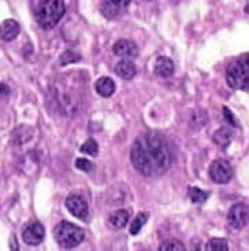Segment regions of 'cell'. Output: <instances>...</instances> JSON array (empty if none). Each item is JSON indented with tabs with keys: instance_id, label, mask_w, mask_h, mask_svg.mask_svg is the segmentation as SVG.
Listing matches in <instances>:
<instances>
[{
	"instance_id": "cell-20",
	"label": "cell",
	"mask_w": 249,
	"mask_h": 251,
	"mask_svg": "<svg viewBox=\"0 0 249 251\" xmlns=\"http://www.w3.org/2000/svg\"><path fill=\"white\" fill-rule=\"evenodd\" d=\"M81 152L87 154L89 156H96L99 152V146L93 139H88L87 142L81 146Z\"/></svg>"
},
{
	"instance_id": "cell-27",
	"label": "cell",
	"mask_w": 249,
	"mask_h": 251,
	"mask_svg": "<svg viewBox=\"0 0 249 251\" xmlns=\"http://www.w3.org/2000/svg\"><path fill=\"white\" fill-rule=\"evenodd\" d=\"M7 94H8V88L6 84H0V96L7 95Z\"/></svg>"
},
{
	"instance_id": "cell-11",
	"label": "cell",
	"mask_w": 249,
	"mask_h": 251,
	"mask_svg": "<svg viewBox=\"0 0 249 251\" xmlns=\"http://www.w3.org/2000/svg\"><path fill=\"white\" fill-rule=\"evenodd\" d=\"M20 34V25L14 20H6L0 25V39L4 41L14 40Z\"/></svg>"
},
{
	"instance_id": "cell-10",
	"label": "cell",
	"mask_w": 249,
	"mask_h": 251,
	"mask_svg": "<svg viewBox=\"0 0 249 251\" xmlns=\"http://www.w3.org/2000/svg\"><path fill=\"white\" fill-rule=\"evenodd\" d=\"M113 51L119 58H136L138 55V47L132 40L116 41L114 44Z\"/></svg>"
},
{
	"instance_id": "cell-28",
	"label": "cell",
	"mask_w": 249,
	"mask_h": 251,
	"mask_svg": "<svg viewBox=\"0 0 249 251\" xmlns=\"http://www.w3.org/2000/svg\"><path fill=\"white\" fill-rule=\"evenodd\" d=\"M148 1H151V0H148Z\"/></svg>"
},
{
	"instance_id": "cell-2",
	"label": "cell",
	"mask_w": 249,
	"mask_h": 251,
	"mask_svg": "<svg viewBox=\"0 0 249 251\" xmlns=\"http://www.w3.org/2000/svg\"><path fill=\"white\" fill-rule=\"evenodd\" d=\"M55 98L58 100L59 107L66 116H74L81 106L82 89L78 82L75 87L70 82V77L61 78L55 85Z\"/></svg>"
},
{
	"instance_id": "cell-23",
	"label": "cell",
	"mask_w": 249,
	"mask_h": 251,
	"mask_svg": "<svg viewBox=\"0 0 249 251\" xmlns=\"http://www.w3.org/2000/svg\"><path fill=\"white\" fill-rule=\"evenodd\" d=\"M78 59H80V55H77L73 51H66V52L62 54L59 62H61V66H66L68 63H74Z\"/></svg>"
},
{
	"instance_id": "cell-22",
	"label": "cell",
	"mask_w": 249,
	"mask_h": 251,
	"mask_svg": "<svg viewBox=\"0 0 249 251\" xmlns=\"http://www.w3.org/2000/svg\"><path fill=\"white\" fill-rule=\"evenodd\" d=\"M119 7L115 6L114 3H111L110 0L108 1H104L103 3V6H101V13L104 17H107V18H114L115 15H118V10Z\"/></svg>"
},
{
	"instance_id": "cell-16",
	"label": "cell",
	"mask_w": 249,
	"mask_h": 251,
	"mask_svg": "<svg viewBox=\"0 0 249 251\" xmlns=\"http://www.w3.org/2000/svg\"><path fill=\"white\" fill-rule=\"evenodd\" d=\"M108 223L114 229H122L129 223V211L123 209L114 211L108 218Z\"/></svg>"
},
{
	"instance_id": "cell-15",
	"label": "cell",
	"mask_w": 249,
	"mask_h": 251,
	"mask_svg": "<svg viewBox=\"0 0 249 251\" xmlns=\"http://www.w3.org/2000/svg\"><path fill=\"white\" fill-rule=\"evenodd\" d=\"M212 139L216 146H219L221 149H226L233 142V132L229 128H221L214 133Z\"/></svg>"
},
{
	"instance_id": "cell-26",
	"label": "cell",
	"mask_w": 249,
	"mask_h": 251,
	"mask_svg": "<svg viewBox=\"0 0 249 251\" xmlns=\"http://www.w3.org/2000/svg\"><path fill=\"white\" fill-rule=\"evenodd\" d=\"M111 3H114L115 6L118 7H126L132 1V0H110Z\"/></svg>"
},
{
	"instance_id": "cell-6",
	"label": "cell",
	"mask_w": 249,
	"mask_h": 251,
	"mask_svg": "<svg viewBox=\"0 0 249 251\" xmlns=\"http://www.w3.org/2000/svg\"><path fill=\"white\" fill-rule=\"evenodd\" d=\"M209 177L216 184H227L233 177L231 165L225 159H215L209 166Z\"/></svg>"
},
{
	"instance_id": "cell-12",
	"label": "cell",
	"mask_w": 249,
	"mask_h": 251,
	"mask_svg": "<svg viewBox=\"0 0 249 251\" xmlns=\"http://www.w3.org/2000/svg\"><path fill=\"white\" fill-rule=\"evenodd\" d=\"M154 72H155L156 75L163 77V78L170 77V75L174 73V63L167 56H159L155 62Z\"/></svg>"
},
{
	"instance_id": "cell-18",
	"label": "cell",
	"mask_w": 249,
	"mask_h": 251,
	"mask_svg": "<svg viewBox=\"0 0 249 251\" xmlns=\"http://www.w3.org/2000/svg\"><path fill=\"white\" fill-rule=\"evenodd\" d=\"M189 197H190V201H192L193 203L202 204L208 199L209 195L208 192H205V191L200 190V188L193 187V188H190V191H189Z\"/></svg>"
},
{
	"instance_id": "cell-25",
	"label": "cell",
	"mask_w": 249,
	"mask_h": 251,
	"mask_svg": "<svg viewBox=\"0 0 249 251\" xmlns=\"http://www.w3.org/2000/svg\"><path fill=\"white\" fill-rule=\"evenodd\" d=\"M223 114H225V120H226V123L230 124V125H233V126H237L236 118H234L233 113H231L227 107H223Z\"/></svg>"
},
{
	"instance_id": "cell-8",
	"label": "cell",
	"mask_w": 249,
	"mask_h": 251,
	"mask_svg": "<svg viewBox=\"0 0 249 251\" xmlns=\"http://www.w3.org/2000/svg\"><path fill=\"white\" fill-rule=\"evenodd\" d=\"M66 207L74 217L82 220V221H87L89 210H88L87 201L84 198L80 195H70L66 199Z\"/></svg>"
},
{
	"instance_id": "cell-19",
	"label": "cell",
	"mask_w": 249,
	"mask_h": 251,
	"mask_svg": "<svg viewBox=\"0 0 249 251\" xmlns=\"http://www.w3.org/2000/svg\"><path fill=\"white\" fill-rule=\"evenodd\" d=\"M207 250L209 251H227L229 250V246H227V242L225 239L214 238L211 239L207 245Z\"/></svg>"
},
{
	"instance_id": "cell-1",
	"label": "cell",
	"mask_w": 249,
	"mask_h": 251,
	"mask_svg": "<svg viewBox=\"0 0 249 251\" xmlns=\"http://www.w3.org/2000/svg\"><path fill=\"white\" fill-rule=\"evenodd\" d=\"M132 163L141 175L158 177L166 173L171 165V151L160 133L148 132L138 136L130 151Z\"/></svg>"
},
{
	"instance_id": "cell-3",
	"label": "cell",
	"mask_w": 249,
	"mask_h": 251,
	"mask_svg": "<svg viewBox=\"0 0 249 251\" xmlns=\"http://www.w3.org/2000/svg\"><path fill=\"white\" fill-rule=\"evenodd\" d=\"M63 0H36L34 17L43 29H52L65 14Z\"/></svg>"
},
{
	"instance_id": "cell-13",
	"label": "cell",
	"mask_w": 249,
	"mask_h": 251,
	"mask_svg": "<svg viewBox=\"0 0 249 251\" xmlns=\"http://www.w3.org/2000/svg\"><path fill=\"white\" fill-rule=\"evenodd\" d=\"M115 73L123 80H132L137 73V68L132 61H121L115 66Z\"/></svg>"
},
{
	"instance_id": "cell-9",
	"label": "cell",
	"mask_w": 249,
	"mask_h": 251,
	"mask_svg": "<svg viewBox=\"0 0 249 251\" xmlns=\"http://www.w3.org/2000/svg\"><path fill=\"white\" fill-rule=\"evenodd\" d=\"M44 236H45V231H44V226L40 223L30 224L29 226H26V229L22 233L23 242L29 246L40 245L44 240Z\"/></svg>"
},
{
	"instance_id": "cell-24",
	"label": "cell",
	"mask_w": 249,
	"mask_h": 251,
	"mask_svg": "<svg viewBox=\"0 0 249 251\" xmlns=\"http://www.w3.org/2000/svg\"><path fill=\"white\" fill-rule=\"evenodd\" d=\"M75 168H78L82 172H89V170L92 169V162L88 161V159H84V158H78L75 161Z\"/></svg>"
},
{
	"instance_id": "cell-4",
	"label": "cell",
	"mask_w": 249,
	"mask_h": 251,
	"mask_svg": "<svg viewBox=\"0 0 249 251\" xmlns=\"http://www.w3.org/2000/svg\"><path fill=\"white\" fill-rule=\"evenodd\" d=\"M226 81L230 88L233 89H248L249 84V62L248 54L244 55L237 61L231 62L226 70Z\"/></svg>"
},
{
	"instance_id": "cell-14",
	"label": "cell",
	"mask_w": 249,
	"mask_h": 251,
	"mask_svg": "<svg viewBox=\"0 0 249 251\" xmlns=\"http://www.w3.org/2000/svg\"><path fill=\"white\" fill-rule=\"evenodd\" d=\"M94 89L103 98H110L115 92V82L110 77H101L94 84Z\"/></svg>"
},
{
	"instance_id": "cell-7",
	"label": "cell",
	"mask_w": 249,
	"mask_h": 251,
	"mask_svg": "<svg viewBox=\"0 0 249 251\" xmlns=\"http://www.w3.org/2000/svg\"><path fill=\"white\" fill-rule=\"evenodd\" d=\"M227 223L234 229H243L248 224V206L245 203L234 204L229 211Z\"/></svg>"
},
{
	"instance_id": "cell-5",
	"label": "cell",
	"mask_w": 249,
	"mask_h": 251,
	"mask_svg": "<svg viewBox=\"0 0 249 251\" xmlns=\"http://www.w3.org/2000/svg\"><path fill=\"white\" fill-rule=\"evenodd\" d=\"M54 238L58 242V245L63 249H73L81 245L85 235L81 228H78L77 225L68 221H62L55 226Z\"/></svg>"
},
{
	"instance_id": "cell-21",
	"label": "cell",
	"mask_w": 249,
	"mask_h": 251,
	"mask_svg": "<svg viewBox=\"0 0 249 251\" xmlns=\"http://www.w3.org/2000/svg\"><path fill=\"white\" fill-rule=\"evenodd\" d=\"M159 250L160 251H183L185 250V246L182 245L181 242H178V240H166V242H163L162 245L159 246Z\"/></svg>"
},
{
	"instance_id": "cell-17",
	"label": "cell",
	"mask_w": 249,
	"mask_h": 251,
	"mask_svg": "<svg viewBox=\"0 0 249 251\" xmlns=\"http://www.w3.org/2000/svg\"><path fill=\"white\" fill-rule=\"evenodd\" d=\"M147 220H148V213H138L135 217V220L132 221V224H130V233L137 235L138 232L141 231L144 224L147 223Z\"/></svg>"
}]
</instances>
